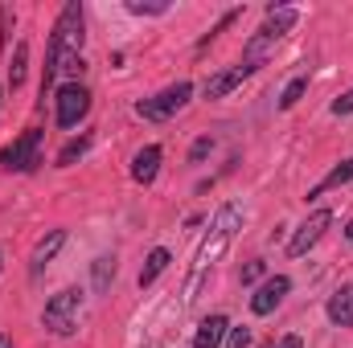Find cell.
<instances>
[{
	"label": "cell",
	"mask_w": 353,
	"mask_h": 348,
	"mask_svg": "<svg viewBox=\"0 0 353 348\" xmlns=\"http://www.w3.org/2000/svg\"><path fill=\"white\" fill-rule=\"evenodd\" d=\"M90 111V90L79 83H66L58 90V127H74L83 115Z\"/></svg>",
	"instance_id": "52a82bcc"
},
{
	"label": "cell",
	"mask_w": 353,
	"mask_h": 348,
	"mask_svg": "<svg viewBox=\"0 0 353 348\" xmlns=\"http://www.w3.org/2000/svg\"><path fill=\"white\" fill-rule=\"evenodd\" d=\"M226 348H251V332H247V328H234V332H230V345Z\"/></svg>",
	"instance_id": "cb8c5ba5"
},
{
	"label": "cell",
	"mask_w": 353,
	"mask_h": 348,
	"mask_svg": "<svg viewBox=\"0 0 353 348\" xmlns=\"http://www.w3.org/2000/svg\"><path fill=\"white\" fill-rule=\"evenodd\" d=\"M25 62H29V45H17V54H12V66H8V87H12V90L25 83Z\"/></svg>",
	"instance_id": "ac0fdd59"
},
{
	"label": "cell",
	"mask_w": 353,
	"mask_h": 348,
	"mask_svg": "<svg viewBox=\"0 0 353 348\" xmlns=\"http://www.w3.org/2000/svg\"><path fill=\"white\" fill-rule=\"evenodd\" d=\"M288 291H292V283H288L283 274L267 279L263 287H259V291L251 295V312H255V316H271V312H275V307L283 303V295H288Z\"/></svg>",
	"instance_id": "ba28073f"
},
{
	"label": "cell",
	"mask_w": 353,
	"mask_h": 348,
	"mask_svg": "<svg viewBox=\"0 0 353 348\" xmlns=\"http://www.w3.org/2000/svg\"><path fill=\"white\" fill-rule=\"evenodd\" d=\"M329 320L337 328H353V287H341L333 299H329Z\"/></svg>",
	"instance_id": "4fadbf2b"
},
{
	"label": "cell",
	"mask_w": 353,
	"mask_h": 348,
	"mask_svg": "<svg viewBox=\"0 0 353 348\" xmlns=\"http://www.w3.org/2000/svg\"><path fill=\"white\" fill-rule=\"evenodd\" d=\"M296 17H300V12H296V8H288V4H283V8H271L263 29H267V33H275V37H283V33L296 25Z\"/></svg>",
	"instance_id": "e0dca14e"
},
{
	"label": "cell",
	"mask_w": 353,
	"mask_h": 348,
	"mask_svg": "<svg viewBox=\"0 0 353 348\" xmlns=\"http://www.w3.org/2000/svg\"><path fill=\"white\" fill-rule=\"evenodd\" d=\"M157 173H161V148L148 144V148H140L136 160H132V180H136V184H152Z\"/></svg>",
	"instance_id": "30bf717a"
},
{
	"label": "cell",
	"mask_w": 353,
	"mask_h": 348,
	"mask_svg": "<svg viewBox=\"0 0 353 348\" xmlns=\"http://www.w3.org/2000/svg\"><path fill=\"white\" fill-rule=\"evenodd\" d=\"M350 180H353V160H345V164H337L333 173L325 176V180H321L312 193H308V201H316V197H325L329 188H337V184H350Z\"/></svg>",
	"instance_id": "2e32d148"
},
{
	"label": "cell",
	"mask_w": 353,
	"mask_h": 348,
	"mask_svg": "<svg viewBox=\"0 0 353 348\" xmlns=\"http://www.w3.org/2000/svg\"><path fill=\"white\" fill-rule=\"evenodd\" d=\"M169 250H165V246H157V250H152V254H148V259H144V270H140V287H152V283H157V274H165V266H169Z\"/></svg>",
	"instance_id": "9a60e30c"
},
{
	"label": "cell",
	"mask_w": 353,
	"mask_h": 348,
	"mask_svg": "<svg viewBox=\"0 0 353 348\" xmlns=\"http://www.w3.org/2000/svg\"><path fill=\"white\" fill-rule=\"evenodd\" d=\"M304 90H308V78H296V83H288L283 94H279V111H292L300 98H304Z\"/></svg>",
	"instance_id": "d6986e66"
},
{
	"label": "cell",
	"mask_w": 353,
	"mask_h": 348,
	"mask_svg": "<svg viewBox=\"0 0 353 348\" xmlns=\"http://www.w3.org/2000/svg\"><path fill=\"white\" fill-rule=\"evenodd\" d=\"M128 8L136 17H161V12H169V0H128Z\"/></svg>",
	"instance_id": "ffe728a7"
},
{
	"label": "cell",
	"mask_w": 353,
	"mask_h": 348,
	"mask_svg": "<svg viewBox=\"0 0 353 348\" xmlns=\"http://www.w3.org/2000/svg\"><path fill=\"white\" fill-rule=\"evenodd\" d=\"M333 115H353V90H350V94H341V98L333 102Z\"/></svg>",
	"instance_id": "d4e9b609"
},
{
	"label": "cell",
	"mask_w": 353,
	"mask_h": 348,
	"mask_svg": "<svg viewBox=\"0 0 353 348\" xmlns=\"http://www.w3.org/2000/svg\"><path fill=\"white\" fill-rule=\"evenodd\" d=\"M239 221H243L239 205H222V209H218V217H214V226H210L205 242H201V246H197V254H193V270H189V283H185V295H181L185 303H193V299H197V291H201L205 274L214 270V262L226 254V246H230V238H234Z\"/></svg>",
	"instance_id": "6da1fadb"
},
{
	"label": "cell",
	"mask_w": 353,
	"mask_h": 348,
	"mask_svg": "<svg viewBox=\"0 0 353 348\" xmlns=\"http://www.w3.org/2000/svg\"><path fill=\"white\" fill-rule=\"evenodd\" d=\"M111 279H115V259H99L94 262V291H107Z\"/></svg>",
	"instance_id": "7402d4cb"
},
{
	"label": "cell",
	"mask_w": 353,
	"mask_h": 348,
	"mask_svg": "<svg viewBox=\"0 0 353 348\" xmlns=\"http://www.w3.org/2000/svg\"><path fill=\"white\" fill-rule=\"evenodd\" d=\"M87 148H90V140H87V135H79V140H70V144H66V148L58 152V164H62V168H66V164H74V160H79V156H83Z\"/></svg>",
	"instance_id": "44dd1931"
},
{
	"label": "cell",
	"mask_w": 353,
	"mask_h": 348,
	"mask_svg": "<svg viewBox=\"0 0 353 348\" xmlns=\"http://www.w3.org/2000/svg\"><path fill=\"white\" fill-rule=\"evenodd\" d=\"M79 307H83V291H74V287H66V291H58L50 303H46V328L54 332V336H70L74 332V320H79Z\"/></svg>",
	"instance_id": "7a4b0ae2"
},
{
	"label": "cell",
	"mask_w": 353,
	"mask_h": 348,
	"mask_svg": "<svg viewBox=\"0 0 353 348\" xmlns=\"http://www.w3.org/2000/svg\"><path fill=\"white\" fill-rule=\"evenodd\" d=\"M83 50V4H66L58 25H54V37H50V54H79Z\"/></svg>",
	"instance_id": "3957f363"
},
{
	"label": "cell",
	"mask_w": 353,
	"mask_h": 348,
	"mask_svg": "<svg viewBox=\"0 0 353 348\" xmlns=\"http://www.w3.org/2000/svg\"><path fill=\"white\" fill-rule=\"evenodd\" d=\"M189 94H193V87L189 83H176V87H169V90H161L157 98H144L136 111L144 115V119H169L173 111H181L185 102H189Z\"/></svg>",
	"instance_id": "5b68a950"
},
{
	"label": "cell",
	"mask_w": 353,
	"mask_h": 348,
	"mask_svg": "<svg viewBox=\"0 0 353 348\" xmlns=\"http://www.w3.org/2000/svg\"><path fill=\"white\" fill-rule=\"evenodd\" d=\"M210 148H214V140H210V135H201V140L189 148V164H201V160L210 156Z\"/></svg>",
	"instance_id": "603a6c76"
},
{
	"label": "cell",
	"mask_w": 353,
	"mask_h": 348,
	"mask_svg": "<svg viewBox=\"0 0 353 348\" xmlns=\"http://www.w3.org/2000/svg\"><path fill=\"white\" fill-rule=\"evenodd\" d=\"M37 144H41V131L33 127V131H25L17 144H8V148L0 152V164H4L8 173H12V168H17V173H29V168H37V164H41V160H37Z\"/></svg>",
	"instance_id": "277c9868"
},
{
	"label": "cell",
	"mask_w": 353,
	"mask_h": 348,
	"mask_svg": "<svg viewBox=\"0 0 353 348\" xmlns=\"http://www.w3.org/2000/svg\"><path fill=\"white\" fill-rule=\"evenodd\" d=\"M66 246V230H50L41 242H37V250H33V274H41L46 270V262H54V254Z\"/></svg>",
	"instance_id": "7c38bea8"
},
{
	"label": "cell",
	"mask_w": 353,
	"mask_h": 348,
	"mask_svg": "<svg viewBox=\"0 0 353 348\" xmlns=\"http://www.w3.org/2000/svg\"><path fill=\"white\" fill-rule=\"evenodd\" d=\"M279 41H283V37H275V33L259 29V33H255V37L243 45V66H247V70H259L267 58L275 54V45H279Z\"/></svg>",
	"instance_id": "9c48e42d"
},
{
	"label": "cell",
	"mask_w": 353,
	"mask_h": 348,
	"mask_svg": "<svg viewBox=\"0 0 353 348\" xmlns=\"http://www.w3.org/2000/svg\"><path fill=\"white\" fill-rule=\"evenodd\" d=\"M267 348H304V340H300V336H283L279 345H267Z\"/></svg>",
	"instance_id": "4316f807"
},
{
	"label": "cell",
	"mask_w": 353,
	"mask_h": 348,
	"mask_svg": "<svg viewBox=\"0 0 353 348\" xmlns=\"http://www.w3.org/2000/svg\"><path fill=\"white\" fill-rule=\"evenodd\" d=\"M329 226H333V213H329V209H316V213L296 230V238L288 242V254H292V259H304V254L325 238V230H329Z\"/></svg>",
	"instance_id": "8992f818"
},
{
	"label": "cell",
	"mask_w": 353,
	"mask_h": 348,
	"mask_svg": "<svg viewBox=\"0 0 353 348\" xmlns=\"http://www.w3.org/2000/svg\"><path fill=\"white\" fill-rule=\"evenodd\" d=\"M222 336H226V316H210V320H201V328L193 336V348H218Z\"/></svg>",
	"instance_id": "5bb4252c"
},
{
	"label": "cell",
	"mask_w": 353,
	"mask_h": 348,
	"mask_svg": "<svg viewBox=\"0 0 353 348\" xmlns=\"http://www.w3.org/2000/svg\"><path fill=\"white\" fill-rule=\"evenodd\" d=\"M259 274H263V262H247L243 266V283H255Z\"/></svg>",
	"instance_id": "484cf974"
},
{
	"label": "cell",
	"mask_w": 353,
	"mask_h": 348,
	"mask_svg": "<svg viewBox=\"0 0 353 348\" xmlns=\"http://www.w3.org/2000/svg\"><path fill=\"white\" fill-rule=\"evenodd\" d=\"M247 74H251L247 66H230V70H222V74L205 78V87H201V94H205V98H226V94H230V90L239 87V83H243Z\"/></svg>",
	"instance_id": "8fae6325"
},
{
	"label": "cell",
	"mask_w": 353,
	"mask_h": 348,
	"mask_svg": "<svg viewBox=\"0 0 353 348\" xmlns=\"http://www.w3.org/2000/svg\"><path fill=\"white\" fill-rule=\"evenodd\" d=\"M0 348H12V345H8V340H4V336H0Z\"/></svg>",
	"instance_id": "83f0119b"
}]
</instances>
